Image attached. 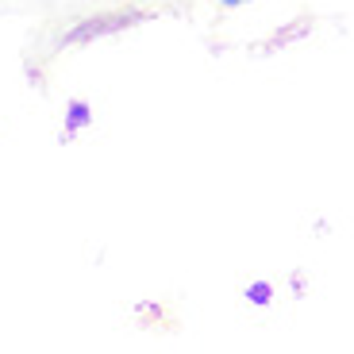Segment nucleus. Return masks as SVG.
Here are the masks:
<instances>
[{
	"instance_id": "obj_1",
	"label": "nucleus",
	"mask_w": 354,
	"mask_h": 354,
	"mask_svg": "<svg viewBox=\"0 0 354 354\" xmlns=\"http://www.w3.org/2000/svg\"><path fill=\"white\" fill-rule=\"evenodd\" d=\"M85 127H93V104L88 100H70L62 112V139H77Z\"/></svg>"
},
{
	"instance_id": "obj_2",
	"label": "nucleus",
	"mask_w": 354,
	"mask_h": 354,
	"mask_svg": "<svg viewBox=\"0 0 354 354\" xmlns=\"http://www.w3.org/2000/svg\"><path fill=\"white\" fill-rule=\"evenodd\" d=\"M243 297H247V304H254V308H270L277 292H274L270 281H250L247 289H243Z\"/></svg>"
},
{
	"instance_id": "obj_3",
	"label": "nucleus",
	"mask_w": 354,
	"mask_h": 354,
	"mask_svg": "<svg viewBox=\"0 0 354 354\" xmlns=\"http://www.w3.org/2000/svg\"><path fill=\"white\" fill-rule=\"evenodd\" d=\"M216 4H223V8H239V4H250V0H216Z\"/></svg>"
}]
</instances>
